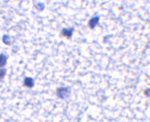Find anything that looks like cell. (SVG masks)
Here are the masks:
<instances>
[{"label": "cell", "instance_id": "6da1fadb", "mask_svg": "<svg viewBox=\"0 0 150 122\" xmlns=\"http://www.w3.org/2000/svg\"><path fill=\"white\" fill-rule=\"evenodd\" d=\"M71 95L70 87H59L56 89V95L61 99H67Z\"/></svg>", "mask_w": 150, "mask_h": 122}, {"label": "cell", "instance_id": "7a4b0ae2", "mask_svg": "<svg viewBox=\"0 0 150 122\" xmlns=\"http://www.w3.org/2000/svg\"><path fill=\"white\" fill-rule=\"evenodd\" d=\"M73 32H74V28H64L61 30V36L69 40L72 37Z\"/></svg>", "mask_w": 150, "mask_h": 122}, {"label": "cell", "instance_id": "3957f363", "mask_svg": "<svg viewBox=\"0 0 150 122\" xmlns=\"http://www.w3.org/2000/svg\"><path fill=\"white\" fill-rule=\"evenodd\" d=\"M23 86L25 87H28V88H32L34 86V80L33 78H31V77H25L24 78V81H23Z\"/></svg>", "mask_w": 150, "mask_h": 122}, {"label": "cell", "instance_id": "277c9868", "mask_svg": "<svg viewBox=\"0 0 150 122\" xmlns=\"http://www.w3.org/2000/svg\"><path fill=\"white\" fill-rule=\"evenodd\" d=\"M100 21V17L99 16H94L93 18H91L88 21V27L90 29H94L96 26L99 24Z\"/></svg>", "mask_w": 150, "mask_h": 122}, {"label": "cell", "instance_id": "5b68a950", "mask_svg": "<svg viewBox=\"0 0 150 122\" xmlns=\"http://www.w3.org/2000/svg\"><path fill=\"white\" fill-rule=\"evenodd\" d=\"M8 62V56L4 53H0V68H3Z\"/></svg>", "mask_w": 150, "mask_h": 122}, {"label": "cell", "instance_id": "8992f818", "mask_svg": "<svg viewBox=\"0 0 150 122\" xmlns=\"http://www.w3.org/2000/svg\"><path fill=\"white\" fill-rule=\"evenodd\" d=\"M3 42L6 45H10L11 44V38L8 35H4L3 36Z\"/></svg>", "mask_w": 150, "mask_h": 122}, {"label": "cell", "instance_id": "52a82bcc", "mask_svg": "<svg viewBox=\"0 0 150 122\" xmlns=\"http://www.w3.org/2000/svg\"><path fill=\"white\" fill-rule=\"evenodd\" d=\"M35 8H36L39 12H42V10H44L45 6H44L43 3H38V4L35 6Z\"/></svg>", "mask_w": 150, "mask_h": 122}, {"label": "cell", "instance_id": "ba28073f", "mask_svg": "<svg viewBox=\"0 0 150 122\" xmlns=\"http://www.w3.org/2000/svg\"><path fill=\"white\" fill-rule=\"evenodd\" d=\"M6 74V70L4 68H0V80H2Z\"/></svg>", "mask_w": 150, "mask_h": 122}, {"label": "cell", "instance_id": "9c48e42d", "mask_svg": "<svg viewBox=\"0 0 150 122\" xmlns=\"http://www.w3.org/2000/svg\"><path fill=\"white\" fill-rule=\"evenodd\" d=\"M144 95H146L147 97H150V88H147V89L145 90V91H144Z\"/></svg>", "mask_w": 150, "mask_h": 122}]
</instances>
